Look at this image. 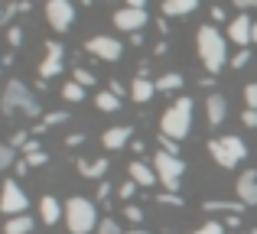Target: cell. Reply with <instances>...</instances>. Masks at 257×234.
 Returning a JSON list of instances; mask_svg holds the SVG:
<instances>
[{
	"label": "cell",
	"mask_w": 257,
	"mask_h": 234,
	"mask_svg": "<svg viewBox=\"0 0 257 234\" xmlns=\"http://www.w3.org/2000/svg\"><path fill=\"white\" fill-rule=\"evenodd\" d=\"M195 49H199V59L202 65L208 69V75H215V72H221L228 65V39L221 36L215 26H199V33H195Z\"/></svg>",
	"instance_id": "cell-1"
},
{
	"label": "cell",
	"mask_w": 257,
	"mask_h": 234,
	"mask_svg": "<svg viewBox=\"0 0 257 234\" xmlns=\"http://www.w3.org/2000/svg\"><path fill=\"white\" fill-rule=\"evenodd\" d=\"M192 111H195L192 98H186V95L176 98L170 108L163 111V117H160V133L176 140V143H182L189 137V130H192Z\"/></svg>",
	"instance_id": "cell-2"
},
{
	"label": "cell",
	"mask_w": 257,
	"mask_h": 234,
	"mask_svg": "<svg viewBox=\"0 0 257 234\" xmlns=\"http://www.w3.org/2000/svg\"><path fill=\"white\" fill-rule=\"evenodd\" d=\"M65 224H69V234H91L98 231V208H94L91 198L72 195L65 202Z\"/></svg>",
	"instance_id": "cell-3"
},
{
	"label": "cell",
	"mask_w": 257,
	"mask_h": 234,
	"mask_svg": "<svg viewBox=\"0 0 257 234\" xmlns=\"http://www.w3.org/2000/svg\"><path fill=\"white\" fill-rule=\"evenodd\" d=\"M0 111L4 114H13V111H23L26 117H39L43 114V104L36 101V95H33L30 88H26L23 82H7V88H4V98H0Z\"/></svg>",
	"instance_id": "cell-4"
},
{
	"label": "cell",
	"mask_w": 257,
	"mask_h": 234,
	"mask_svg": "<svg viewBox=\"0 0 257 234\" xmlns=\"http://www.w3.org/2000/svg\"><path fill=\"white\" fill-rule=\"evenodd\" d=\"M153 172H157L163 192H179V179L186 176V163H182V156H170V153L157 150V156H153Z\"/></svg>",
	"instance_id": "cell-5"
},
{
	"label": "cell",
	"mask_w": 257,
	"mask_h": 234,
	"mask_svg": "<svg viewBox=\"0 0 257 234\" xmlns=\"http://www.w3.org/2000/svg\"><path fill=\"white\" fill-rule=\"evenodd\" d=\"M26 208H30L26 192L20 189L17 179H7L4 189H0V211H4L7 218H17V215H26Z\"/></svg>",
	"instance_id": "cell-6"
},
{
	"label": "cell",
	"mask_w": 257,
	"mask_h": 234,
	"mask_svg": "<svg viewBox=\"0 0 257 234\" xmlns=\"http://www.w3.org/2000/svg\"><path fill=\"white\" fill-rule=\"evenodd\" d=\"M46 20L56 33H65L72 30L75 23V4L72 0H46Z\"/></svg>",
	"instance_id": "cell-7"
},
{
	"label": "cell",
	"mask_w": 257,
	"mask_h": 234,
	"mask_svg": "<svg viewBox=\"0 0 257 234\" xmlns=\"http://www.w3.org/2000/svg\"><path fill=\"white\" fill-rule=\"evenodd\" d=\"M85 52H91V56L101 59V62H117L120 52H124V46H120V39H114V36H91L85 43Z\"/></svg>",
	"instance_id": "cell-8"
},
{
	"label": "cell",
	"mask_w": 257,
	"mask_h": 234,
	"mask_svg": "<svg viewBox=\"0 0 257 234\" xmlns=\"http://www.w3.org/2000/svg\"><path fill=\"white\" fill-rule=\"evenodd\" d=\"M62 52H65V46L62 43H46V59H43V65H39V78H56L59 72H62Z\"/></svg>",
	"instance_id": "cell-9"
},
{
	"label": "cell",
	"mask_w": 257,
	"mask_h": 234,
	"mask_svg": "<svg viewBox=\"0 0 257 234\" xmlns=\"http://www.w3.org/2000/svg\"><path fill=\"white\" fill-rule=\"evenodd\" d=\"M114 26L120 33H140L147 26V10H131V7H120L114 13Z\"/></svg>",
	"instance_id": "cell-10"
},
{
	"label": "cell",
	"mask_w": 257,
	"mask_h": 234,
	"mask_svg": "<svg viewBox=\"0 0 257 234\" xmlns=\"http://www.w3.org/2000/svg\"><path fill=\"white\" fill-rule=\"evenodd\" d=\"M251 26H254V20L247 17V13H238V17L228 23V39H231L234 46H241V49H247V46H251Z\"/></svg>",
	"instance_id": "cell-11"
},
{
	"label": "cell",
	"mask_w": 257,
	"mask_h": 234,
	"mask_svg": "<svg viewBox=\"0 0 257 234\" xmlns=\"http://www.w3.org/2000/svg\"><path fill=\"white\" fill-rule=\"evenodd\" d=\"M234 195H238V202H244V205H257V172L254 169H244L238 176Z\"/></svg>",
	"instance_id": "cell-12"
},
{
	"label": "cell",
	"mask_w": 257,
	"mask_h": 234,
	"mask_svg": "<svg viewBox=\"0 0 257 234\" xmlns=\"http://www.w3.org/2000/svg\"><path fill=\"white\" fill-rule=\"evenodd\" d=\"M225 114H228V101H225V95L212 91V95H208V101H205V117H208V124L218 127L221 120H225Z\"/></svg>",
	"instance_id": "cell-13"
},
{
	"label": "cell",
	"mask_w": 257,
	"mask_h": 234,
	"mask_svg": "<svg viewBox=\"0 0 257 234\" xmlns=\"http://www.w3.org/2000/svg\"><path fill=\"white\" fill-rule=\"evenodd\" d=\"M127 179H134L137 185H157L160 179H157V172H153V166H147V163H140V159H134L131 166H127Z\"/></svg>",
	"instance_id": "cell-14"
},
{
	"label": "cell",
	"mask_w": 257,
	"mask_h": 234,
	"mask_svg": "<svg viewBox=\"0 0 257 234\" xmlns=\"http://www.w3.org/2000/svg\"><path fill=\"white\" fill-rule=\"evenodd\" d=\"M153 95H157V82H153V78H147V75H137V78L131 82V98H134L137 104H147Z\"/></svg>",
	"instance_id": "cell-15"
},
{
	"label": "cell",
	"mask_w": 257,
	"mask_h": 234,
	"mask_svg": "<svg viewBox=\"0 0 257 234\" xmlns=\"http://www.w3.org/2000/svg\"><path fill=\"white\" fill-rule=\"evenodd\" d=\"M202 208H205V215H215V211H225V215H241V211L247 208L244 202H228V198H205L202 202Z\"/></svg>",
	"instance_id": "cell-16"
},
{
	"label": "cell",
	"mask_w": 257,
	"mask_h": 234,
	"mask_svg": "<svg viewBox=\"0 0 257 234\" xmlns=\"http://www.w3.org/2000/svg\"><path fill=\"white\" fill-rule=\"evenodd\" d=\"M101 143H104V150H120V146L131 143V127H107L104 133H101Z\"/></svg>",
	"instance_id": "cell-17"
},
{
	"label": "cell",
	"mask_w": 257,
	"mask_h": 234,
	"mask_svg": "<svg viewBox=\"0 0 257 234\" xmlns=\"http://www.w3.org/2000/svg\"><path fill=\"white\" fill-rule=\"evenodd\" d=\"M62 215H65V205H59V198H52V195L39 198V218H43L46 224H56Z\"/></svg>",
	"instance_id": "cell-18"
},
{
	"label": "cell",
	"mask_w": 257,
	"mask_h": 234,
	"mask_svg": "<svg viewBox=\"0 0 257 234\" xmlns=\"http://www.w3.org/2000/svg\"><path fill=\"white\" fill-rule=\"evenodd\" d=\"M107 156H98V159H78V172H82L85 179H104L107 172Z\"/></svg>",
	"instance_id": "cell-19"
},
{
	"label": "cell",
	"mask_w": 257,
	"mask_h": 234,
	"mask_svg": "<svg viewBox=\"0 0 257 234\" xmlns=\"http://www.w3.org/2000/svg\"><path fill=\"white\" fill-rule=\"evenodd\" d=\"M208 153H212V156H215V163H218V166H225V169H234V166H238V163H234V156H231V153L225 150V143H221V137L208 140Z\"/></svg>",
	"instance_id": "cell-20"
},
{
	"label": "cell",
	"mask_w": 257,
	"mask_h": 234,
	"mask_svg": "<svg viewBox=\"0 0 257 234\" xmlns=\"http://www.w3.org/2000/svg\"><path fill=\"white\" fill-rule=\"evenodd\" d=\"M195 7H199V0H163L166 17H189Z\"/></svg>",
	"instance_id": "cell-21"
},
{
	"label": "cell",
	"mask_w": 257,
	"mask_h": 234,
	"mask_svg": "<svg viewBox=\"0 0 257 234\" xmlns=\"http://www.w3.org/2000/svg\"><path fill=\"white\" fill-rule=\"evenodd\" d=\"M221 143H225V150L234 156V163H244L247 146H244V140H241V137H234V133H225V137H221Z\"/></svg>",
	"instance_id": "cell-22"
},
{
	"label": "cell",
	"mask_w": 257,
	"mask_h": 234,
	"mask_svg": "<svg viewBox=\"0 0 257 234\" xmlns=\"http://www.w3.org/2000/svg\"><path fill=\"white\" fill-rule=\"evenodd\" d=\"M4 234H33V218L30 215H17V218H7Z\"/></svg>",
	"instance_id": "cell-23"
},
{
	"label": "cell",
	"mask_w": 257,
	"mask_h": 234,
	"mask_svg": "<svg viewBox=\"0 0 257 234\" xmlns=\"http://www.w3.org/2000/svg\"><path fill=\"white\" fill-rule=\"evenodd\" d=\"M182 82H186V78H182L179 72H166V75L157 78V91H166V95H170V91H182Z\"/></svg>",
	"instance_id": "cell-24"
},
{
	"label": "cell",
	"mask_w": 257,
	"mask_h": 234,
	"mask_svg": "<svg viewBox=\"0 0 257 234\" xmlns=\"http://www.w3.org/2000/svg\"><path fill=\"white\" fill-rule=\"evenodd\" d=\"M65 120H69V111H49V114H43V120H39L33 130H36V133H46L49 127H59V124H65Z\"/></svg>",
	"instance_id": "cell-25"
},
{
	"label": "cell",
	"mask_w": 257,
	"mask_h": 234,
	"mask_svg": "<svg viewBox=\"0 0 257 234\" xmlns=\"http://www.w3.org/2000/svg\"><path fill=\"white\" fill-rule=\"evenodd\" d=\"M94 104H98V111H104V114L120 111V98L111 95V91H98V95H94Z\"/></svg>",
	"instance_id": "cell-26"
},
{
	"label": "cell",
	"mask_w": 257,
	"mask_h": 234,
	"mask_svg": "<svg viewBox=\"0 0 257 234\" xmlns=\"http://www.w3.org/2000/svg\"><path fill=\"white\" fill-rule=\"evenodd\" d=\"M62 98L65 101H85V88L78 82H65L62 85Z\"/></svg>",
	"instance_id": "cell-27"
},
{
	"label": "cell",
	"mask_w": 257,
	"mask_h": 234,
	"mask_svg": "<svg viewBox=\"0 0 257 234\" xmlns=\"http://www.w3.org/2000/svg\"><path fill=\"white\" fill-rule=\"evenodd\" d=\"M10 166H17V150L10 143H0V169H10Z\"/></svg>",
	"instance_id": "cell-28"
},
{
	"label": "cell",
	"mask_w": 257,
	"mask_h": 234,
	"mask_svg": "<svg viewBox=\"0 0 257 234\" xmlns=\"http://www.w3.org/2000/svg\"><path fill=\"white\" fill-rule=\"evenodd\" d=\"M98 234H124V231H120V224L117 221H114V218H101V221H98Z\"/></svg>",
	"instance_id": "cell-29"
},
{
	"label": "cell",
	"mask_w": 257,
	"mask_h": 234,
	"mask_svg": "<svg viewBox=\"0 0 257 234\" xmlns=\"http://www.w3.org/2000/svg\"><path fill=\"white\" fill-rule=\"evenodd\" d=\"M247 62H251V52H247V49H238L231 59H228V65H231V69H244Z\"/></svg>",
	"instance_id": "cell-30"
},
{
	"label": "cell",
	"mask_w": 257,
	"mask_h": 234,
	"mask_svg": "<svg viewBox=\"0 0 257 234\" xmlns=\"http://www.w3.org/2000/svg\"><path fill=\"white\" fill-rule=\"evenodd\" d=\"M137 189H140V185H137V182H134V179H127V182H120V189H117V195H120V198H124V202H131V198H134V195H137Z\"/></svg>",
	"instance_id": "cell-31"
},
{
	"label": "cell",
	"mask_w": 257,
	"mask_h": 234,
	"mask_svg": "<svg viewBox=\"0 0 257 234\" xmlns=\"http://www.w3.org/2000/svg\"><path fill=\"white\" fill-rule=\"evenodd\" d=\"M192 234H225V224L221 221H205V224H199Z\"/></svg>",
	"instance_id": "cell-32"
},
{
	"label": "cell",
	"mask_w": 257,
	"mask_h": 234,
	"mask_svg": "<svg viewBox=\"0 0 257 234\" xmlns=\"http://www.w3.org/2000/svg\"><path fill=\"white\" fill-rule=\"evenodd\" d=\"M72 82H78L82 88H91V85L98 82V78H94V75H91L88 69H75V78H72Z\"/></svg>",
	"instance_id": "cell-33"
},
{
	"label": "cell",
	"mask_w": 257,
	"mask_h": 234,
	"mask_svg": "<svg viewBox=\"0 0 257 234\" xmlns=\"http://www.w3.org/2000/svg\"><path fill=\"white\" fill-rule=\"evenodd\" d=\"M157 202L160 205H179V208H182V195H179V192H160Z\"/></svg>",
	"instance_id": "cell-34"
},
{
	"label": "cell",
	"mask_w": 257,
	"mask_h": 234,
	"mask_svg": "<svg viewBox=\"0 0 257 234\" xmlns=\"http://www.w3.org/2000/svg\"><path fill=\"white\" fill-rule=\"evenodd\" d=\"M124 215H127V221H134V224H140V221H144V208H137V205H131V202H127Z\"/></svg>",
	"instance_id": "cell-35"
},
{
	"label": "cell",
	"mask_w": 257,
	"mask_h": 234,
	"mask_svg": "<svg viewBox=\"0 0 257 234\" xmlns=\"http://www.w3.org/2000/svg\"><path fill=\"white\" fill-rule=\"evenodd\" d=\"M23 159L30 163V169H33V166H46V163H49V153L39 150V153H33V156H23Z\"/></svg>",
	"instance_id": "cell-36"
},
{
	"label": "cell",
	"mask_w": 257,
	"mask_h": 234,
	"mask_svg": "<svg viewBox=\"0 0 257 234\" xmlns=\"http://www.w3.org/2000/svg\"><path fill=\"white\" fill-rule=\"evenodd\" d=\"M160 146H163V153H170V156H179V143L170 140V137H163V133H160Z\"/></svg>",
	"instance_id": "cell-37"
},
{
	"label": "cell",
	"mask_w": 257,
	"mask_h": 234,
	"mask_svg": "<svg viewBox=\"0 0 257 234\" xmlns=\"http://www.w3.org/2000/svg\"><path fill=\"white\" fill-rule=\"evenodd\" d=\"M244 104H247V108H254V111H257V82H251V85L244 88Z\"/></svg>",
	"instance_id": "cell-38"
},
{
	"label": "cell",
	"mask_w": 257,
	"mask_h": 234,
	"mask_svg": "<svg viewBox=\"0 0 257 234\" xmlns=\"http://www.w3.org/2000/svg\"><path fill=\"white\" fill-rule=\"evenodd\" d=\"M26 140H30V133H26V130H17V133H13V140H10V146H13V150H17V146L23 150Z\"/></svg>",
	"instance_id": "cell-39"
},
{
	"label": "cell",
	"mask_w": 257,
	"mask_h": 234,
	"mask_svg": "<svg viewBox=\"0 0 257 234\" xmlns=\"http://www.w3.org/2000/svg\"><path fill=\"white\" fill-rule=\"evenodd\" d=\"M7 39H10V46H20L23 43V30H20V26H10V30H7Z\"/></svg>",
	"instance_id": "cell-40"
},
{
	"label": "cell",
	"mask_w": 257,
	"mask_h": 234,
	"mask_svg": "<svg viewBox=\"0 0 257 234\" xmlns=\"http://www.w3.org/2000/svg\"><path fill=\"white\" fill-rule=\"evenodd\" d=\"M241 120H244V127H257V111L244 108V111H241Z\"/></svg>",
	"instance_id": "cell-41"
},
{
	"label": "cell",
	"mask_w": 257,
	"mask_h": 234,
	"mask_svg": "<svg viewBox=\"0 0 257 234\" xmlns=\"http://www.w3.org/2000/svg\"><path fill=\"white\" fill-rule=\"evenodd\" d=\"M39 150H43V146H39V140L30 137V140H26V146H23V156H33V153H39Z\"/></svg>",
	"instance_id": "cell-42"
},
{
	"label": "cell",
	"mask_w": 257,
	"mask_h": 234,
	"mask_svg": "<svg viewBox=\"0 0 257 234\" xmlns=\"http://www.w3.org/2000/svg\"><path fill=\"white\" fill-rule=\"evenodd\" d=\"M111 198V182H98V202H107Z\"/></svg>",
	"instance_id": "cell-43"
},
{
	"label": "cell",
	"mask_w": 257,
	"mask_h": 234,
	"mask_svg": "<svg viewBox=\"0 0 257 234\" xmlns=\"http://www.w3.org/2000/svg\"><path fill=\"white\" fill-rule=\"evenodd\" d=\"M107 91H111V95H117V98H124V95H127V88H124V85L117 82V78H114V82L107 85Z\"/></svg>",
	"instance_id": "cell-44"
},
{
	"label": "cell",
	"mask_w": 257,
	"mask_h": 234,
	"mask_svg": "<svg viewBox=\"0 0 257 234\" xmlns=\"http://www.w3.org/2000/svg\"><path fill=\"white\" fill-rule=\"evenodd\" d=\"M85 143V133H69L65 137V146H82Z\"/></svg>",
	"instance_id": "cell-45"
},
{
	"label": "cell",
	"mask_w": 257,
	"mask_h": 234,
	"mask_svg": "<svg viewBox=\"0 0 257 234\" xmlns=\"http://www.w3.org/2000/svg\"><path fill=\"white\" fill-rule=\"evenodd\" d=\"M221 224H225V228H241V218H238V215H228Z\"/></svg>",
	"instance_id": "cell-46"
},
{
	"label": "cell",
	"mask_w": 257,
	"mask_h": 234,
	"mask_svg": "<svg viewBox=\"0 0 257 234\" xmlns=\"http://www.w3.org/2000/svg\"><path fill=\"white\" fill-rule=\"evenodd\" d=\"M131 10H147V0H124Z\"/></svg>",
	"instance_id": "cell-47"
},
{
	"label": "cell",
	"mask_w": 257,
	"mask_h": 234,
	"mask_svg": "<svg viewBox=\"0 0 257 234\" xmlns=\"http://www.w3.org/2000/svg\"><path fill=\"white\" fill-rule=\"evenodd\" d=\"M13 169H17L20 176H26V172H30V163H26V159H17V166H13Z\"/></svg>",
	"instance_id": "cell-48"
},
{
	"label": "cell",
	"mask_w": 257,
	"mask_h": 234,
	"mask_svg": "<svg viewBox=\"0 0 257 234\" xmlns=\"http://www.w3.org/2000/svg\"><path fill=\"white\" fill-rule=\"evenodd\" d=\"M234 7L238 10H251V7H257V0H234Z\"/></svg>",
	"instance_id": "cell-49"
},
{
	"label": "cell",
	"mask_w": 257,
	"mask_h": 234,
	"mask_svg": "<svg viewBox=\"0 0 257 234\" xmlns=\"http://www.w3.org/2000/svg\"><path fill=\"white\" fill-rule=\"evenodd\" d=\"M212 20H215V23H221V20H225V10H221V7H212Z\"/></svg>",
	"instance_id": "cell-50"
},
{
	"label": "cell",
	"mask_w": 257,
	"mask_h": 234,
	"mask_svg": "<svg viewBox=\"0 0 257 234\" xmlns=\"http://www.w3.org/2000/svg\"><path fill=\"white\" fill-rule=\"evenodd\" d=\"M131 46H144V33H131Z\"/></svg>",
	"instance_id": "cell-51"
},
{
	"label": "cell",
	"mask_w": 257,
	"mask_h": 234,
	"mask_svg": "<svg viewBox=\"0 0 257 234\" xmlns=\"http://www.w3.org/2000/svg\"><path fill=\"white\" fill-rule=\"evenodd\" d=\"M251 43H257V23L251 26Z\"/></svg>",
	"instance_id": "cell-52"
},
{
	"label": "cell",
	"mask_w": 257,
	"mask_h": 234,
	"mask_svg": "<svg viewBox=\"0 0 257 234\" xmlns=\"http://www.w3.org/2000/svg\"><path fill=\"white\" fill-rule=\"evenodd\" d=\"M127 234H150V231H140V228H137V231H127Z\"/></svg>",
	"instance_id": "cell-53"
},
{
	"label": "cell",
	"mask_w": 257,
	"mask_h": 234,
	"mask_svg": "<svg viewBox=\"0 0 257 234\" xmlns=\"http://www.w3.org/2000/svg\"><path fill=\"white\" fill-rule=\"evenodd\" d=\"M0 23H4V10H0Z\"/></svg>",
	"instance_id": "cell-54"
},
{
	"label": "cell",
	"mask_w": 257,
	"mask_h": 234,
	"mask_svg": "<svg viewBox=\"0 0 257 234\" xmlns=\"http://www.w3.org/2000/svg\"><path fill=\"white\" fill-rule=\"evenodd\" d=\"M251 234H257V228H254V231H251Z\"/></svg>",
	"instance_id": "cell-55"
},
{
	"label": "cell",
	"mask_w": 257,
	"mask_h": 234,
	"mask_svg": "<svg viewBox=\"0 0 257 234\" xmlns=\"http://www.w3.org/2000/svg\"><path fill=\"white\" fill-rule=\"evenodd\" d=\"M166 234H170V231H166Z\"/></svg>",
	"instance_id": "cell-56"
}]
</instances>
